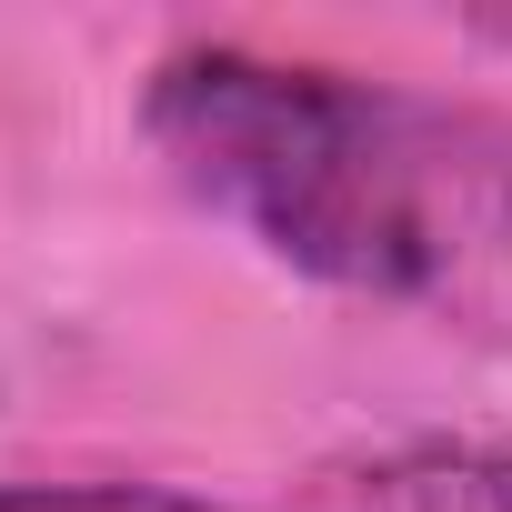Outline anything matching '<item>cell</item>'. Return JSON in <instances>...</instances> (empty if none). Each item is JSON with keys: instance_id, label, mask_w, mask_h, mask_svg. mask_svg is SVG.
<instances>
[{"instance_id": "cell-1", "label": "cell", "mask_w": 512, "mask_h": 512, "mask_svg": "<svg viewBox=\"0 0 512 512\" xmlns=\"http://www.w3.org/2000/svg\"><path fill=\"white\" fill-rule=\"evenodd\" d=\"M141 141L262 262L352 302H462L512 272V111L181 41L141 81Z\"/></svg>"}, {"instance_id": "cell-3", "label": "cell", "mask_w": 512, "mask_h": 512, "mask_svg": "<svg viewBox=\"0 0 512 512\" xmlns=\"http://www.w3.org/2000/svg\"><path fill=\"white\" fill-rule=\"evenodd\" d=\"M0 512H231L171 482H0Z\"/></svg>"}, {"instance_id": "cell-2", "label": "cell", "mask_w": 512, "mask_h": 512, "mask_svg": "<svg viewBox=\"0 0 512 512\" xmlns=\"http://www.w3.org/2000/svg\"><path fill=\"white\" fill-rule=\"evenodd\" d=\"M312 512H512V452L492 442H382L312 482Z\"/></svg>"}]
</instances>
